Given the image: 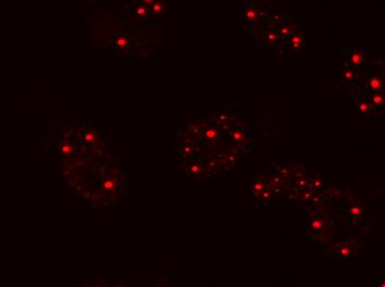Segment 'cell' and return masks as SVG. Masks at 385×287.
Returning a JSON list of instances; mask_svg holds the SVG:
<instances>
[{
	"label": "cell",
	"instance_id": "1",
	"mask_svg": "<svg viewBox=\"0 0 385 287\" xmlns=\"http://www.w3.org/2000/svg\"><path fill=\"white\" fill-rule=\"evenodd\" d=\"M369 85L371 89L373 91H380L382 87H383V83L379 78H375V76H372L370 78L369 80Z\"/></svg>",
	"mask_w": 385,
	"mask_h": 287
},
{
	"label": "cell",
	"instance_id": "2",
	"mask_svg": "<svg viewBox=\"0 0 385 287\" xmlns=\"http://www.w3.org/2000/svg\"><path fill=\"white\" fill-rule=\"evenodd\" d=\"M372 102L374 103L376 106H381V105L384 104V96L380 93H376L372 96Z\"/></svg>",
	"mask_w": 385,
	"mask_h": 287
},
{
	"label": "cell",
	"instance_id": "3",
	"mask_svg": "<svg viewBox=\"0 0 385 287\" xmlns=\"http://www.w3.org/2000/svg\"><path fill=\"white\" fill-rule=\"evenodd\" d=\"M363 61V55L361 53H353L352 57H351V63L354 64V65H359L360 63Z\"/></svg>",
	"mask_w": 385,
	"mask_h": 287
},
{
	"label": "cell",
	"instance_id": "4",
	"mask_svg": "<svg viewBox=\"0 0 385 287\" xmlns=\"http://www.w3.org/2000/svg\"><path fill=\"white\" fill-rule=\"evenodd\" d=\"M163 9H164L163 5H162V3H159V2H154L153 6H152V10H153L155 13H159V12H162V11H163Z\"/></svg>",
	"mask_w": 385,
	"mask_h": 287
},
{
	"label": "cell",
	"instance_id": "5",
	"mask_svg": "<svg viewBox=\"0 0 385 287\" xmlns=\"http://www.w3.org/2000/svg\"><path fill=\"white\" fill-rule=\"evenodd\" d=\"M322 226H323V222H322L321 220L317 219L312 222V228L314 230H320L322 229Z\"/></svg>",
	"mask_w": 385,
	"mask_h": 287
},
{
	"label": "cell",
	"instance_id": "6",
	"mask_svg": "<svg viewBox=\"0 0 385 287\" xmlns=\"http://www.w3.org/2000/svg\"><path fill=\"white\" fill-rule=\"evenodd\" d=\"M146 12H147V10H146V7L145 6H138V8H137V15L138 16H145L146 15Z\"/></svg>",
	"mask_w": 385,
	"mask_h": 287
},
{
	"label": "cell",
	"instance_id": "7",
	"mask_svg": "<svg viewBox=\"0 0 385 287\" xmlns=\"http://www.w3.org/2000/svg\"><path fill=\"white\" fill-rule=\"evenodd\" d=\"M359 110L362 112V113H366V112H369V110H370V106H369V104L367 103H361V104L359 105Z\"/></svg>",
	"mask_w": 385,
	"mask_h": 287
},
{
	"label": "cell",
	"instance_id": "8",
	"mask_svg": "<svg viewBox=\"0 0 385 287\" xmlns=\"http://www.w3.org/2000/svg\"><path fill=\"white\" fill-rule=\"evenodd\" d=\"M301 42H302V40H301L300 37L295 36V37L292 38V43H293V45H295V47H299V45L301 44Z\"/></svg>",
	"mask_w": 385,
	"mask_h": 287
},
{
	"label": "cell",
	"instance_id": "9",
	"mask_svg": "<svg viewBox=\"0 0 385 287\" xmlns=\"http://www.w3.org/2000/svg\"><path fill=\"white\" fill-rule=\"evenodd\" d=\"M243 138V136L241 133H239V131H235V133H234V139H235L236 141H241Z\"/></svg>",
	"mask_w": 385,
	"mask_h": 287
},
{
	"label": "cell",
	"instance_id": "10",
	"mask_svg": "<svg viewBox=\"0 0 385 287\" xmlns=\"http://www.w3.org/2000/svg\"><path fill=\"white\" fill-rule=\"evenodd\" d=\"M216 135H217L216 131H214V129H209V131H207V133H206V136L208 138H215Z\"/></svg>",
	"mask_w": 385,
	"mask_h": 287
},
{
	"label": "cell",
	"instance_id": "11",
	"mask_svg": "<svg viewBox=\"0 0 385 287\" xmlns=\"http://www.w3.org/2000/svg\"><path fill=\"white\" fill-rule=\"evenodd\" d=\"M350 253H351V251H350V247H348V246H344V247L342 249V251H341L342 256H349L350 255Z\"/></svg>",
	"mask_w": 385,
	"mask_h": 287
},
{
	"label": "cell",
	"instance_id": "12",
	"mask_svg": "<svg viewBox=\"0 0 385 287\" xmlns=\"http://www.w3.org/2000/svg\"><path fill=\"white\" fill-rule=\"evenodd\" d=\"M351 213L353 214V215H358V214L361 213V208H359V207H353V208L351 209Z\"/></svg>",
	"mask_w": 385,
	"mask_h": 287
},
{
	"label": "cell",
	"instance_id": "13",
	"mask_svg": "<svg viewBox=\"0 0 385 287\" xmlns=\"http://www.w3.org/2000/svg\"><path fill=\"white\" fill-rule=\"evenodd\" d=\"M247 17H248L249 19H256L257 15H256V12H255L253 10H249L248 12H247Z\"/></svg>",
	"mask_w": 385,
	"mask_h": 287
},
{
	"label": "cell",
	"instance_id": "14",
	"mask_svg": "<svg viewBox=\"0 0 385 287\" xmlns=\"http://www.w3.org/2000/svg\"><path fill=\"white\" fill-rule=\"evenodd\" d=\"M264 189V183H261V182H257L256 184H255V190H262Z\"/></svg>",
	"mask_w": 385,
	"mask_h": 287
},
{
	"label": "cell",
	"instance_id": "15",
	"mask_svg": "<svg viewBox=\"0 0 385 287\" xmlns=\"http://www.w3.org/2000/svg\"><path fill=\"white\" fill-rule=\"evenodd\" d=\"M119 44L122 45V47L125 45V44H126V40H125V39H120V40H119Z\"/></svg>",
	"mask_w": 385,
	"mask_h": 287
},
{
	"label": "cell",
	"instance_id": "16",
	"mask_svg": "<svg viewBox=\"0 0 385 287\" xmlns=\"http://www.w3.org/2000/svg\"><path fill=\"white\" fill-rule=\"evenodd\" d=\"M156 0H143V2L144 3H146V5H152V3H154Z\"/></svg>",
	"mask_w": 385,
	"mask_h": 287
},
{
	"label": "cell",
	"instance_id": "17",
	"mask_svg": "<svg viewBox=\"0 0 385 287\" xmlns=\"http://www.w3.org/2000/svg\"><path fill=\"white\" fill-rule=\"evenodd\" d=\"M345 76H346V78H348V80H351L353 75H352V73H351V72H346V73H345Z\"/></svg>",
	"mask_w": 385,
	"mask_h": 287
},
{
	"label": "cell",
	"instance_id": "18",
	"mask_svg": "<svg viewBox=\"0 0 385 287\" xmlns=\"http://www.w3.org/2000/svg\"><path fill=\"white\" fill-rule=\"evenodd\" d=\"M104 187H105V188H112V187H113V183L105 182V183H104Z\"/></svg>",
	"mask_w": 385,
	"mask_h": 287
},
{
	"label": "cell",
	"instance_id": "19",
	"mask_svg": "<svg viewBox=\"0 0 385 287\" xmlns=\"http://www.w3.org/2000/svg\"><path fill=\"white\" fill-rule=\"evenodd\" d=\"M276 38H277V37H276V34H273V33H271V34L269 36L270 40H273V39H276Z\"/></svg>",
	"mask_w": 385,
	"mask_h": 287
},
{
	"label": "cell",
	"instance_id": "20",
	"mask_svg": "<svg viewBox=\"0 0 385 287\" xmlns=\"http://www.w3.org/2000/svg\"><path fill=\"white\" fill-rule=\"evenodd\" d=\"M199 169H198V167H194L193 168V171H198Z\"/></svg>",
	"mask_w": 385,
	"mask_h": 287
}]
</instances>
